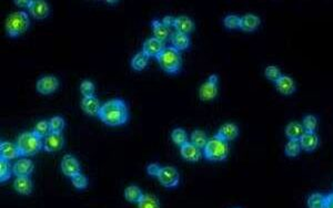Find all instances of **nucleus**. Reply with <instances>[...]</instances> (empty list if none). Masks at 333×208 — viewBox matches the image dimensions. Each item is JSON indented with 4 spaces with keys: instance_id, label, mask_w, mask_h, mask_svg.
Masks as SVG:
<instances>
[{
    "instance_id": "obj_1",
    "label": "nucleus",
    "mask_w": 333,
    "mask_h": 208,
    "mask_svg": "<svg viewBox=\"0 0 333 208\" xmlns=\"http://www.w3.org/2000/svg\"><path fill=\"white\" fill-rule=\"evenodd\" d=\"M98 118L108 126H121L129 121V110L122 99H112L101 105Z\"/></svg>"
},
{
    "instance_id": "obj_2",
    "label": "nucleus",
    "mask_w": 333,
    "mask_h": 208,
    "mask_svg": "<svg viewBox=\"0 0 333 208\" xmlns=\"http://www.w3.org/2000/svg\"><path fill=\"white\" fill-rule=\"evenodd\" d=\"M17 149L19 157L34 156L40 151H44V141L34 131L25 132L18 137Z\"/></svg>"
},
{
    "instance_id": "obj_3",
    "label": "nucleus",
    "mask_w": 333,
    "mask_h": 208,
    "mask_svg": "<svg viewBox=\"0 0 333 208\" xmlns=\"http://www.w3.org/2000/svg\"><path fill=\"white\" fill-rule=\"evenodd\" d=\"M8 37L18 38L26 34L30 27V18L26 11H16L10 13L4 22Z\"/></svg>"
},
{
    "instance_id": "obj_4",
    "label": "nucleus",
    "mask_w": 333,
    "mask_h": 208,
    "mask_svg": "<svg viewBox=\"0 0 333 208\" xmlns=\"http://www.w3.org/2000/svg\"><path fill=\"white\" fill-rule=\"evenodd\" d=\"M157 61L161 70L168 75H177L182 67L180 52L173 47H167L157 58Z\"/></svg>"
},
{
    "instance_id": "obj_5",
    "label": "nucleus",
    "mask_w": 333,
    "mask_h": 208,
    "mask_svg": "<svg viewBox=\"0 0 333 208\" xmlns=\"http://www.w3.org/2000/svg\"><path fill=\"white\" fill-rule=\"evenodd\" d=\"M229 154V146L228 143L223 142L219 138L213 137L209 140L207 145L203 149L204 159L210 162H223L227 160Z\"/></svg>"
},
{
    "instance_id": "obj_6",
    "label": "nucleus",
    "mask_w": 333,
    "mask_h": 208,
    "mask_svg": "<svg viewBox=\"0 0 333 208\" xmlns=\"http://www.w3.org/2000/svg\"><path fill=\"white\" fill-rule=\"evenodd\" d=\"M158 181L163 187L175 188L180 183V174L173 166H163L158 174Z\"/></svg>"
},
{
    "instance_id": "obj_7",
    "label": "nucleus",
    "mask_w": 333,
    "mask_h": 208,
    "mask_svg": "<svg viewBox=\"0 0 333 208\" xmlns=\"http://www.w3.org/2000/svg\"><path fill=\"white\" fill-rule=\"evenodd\" d=\"M219 78L217 75H211L208 80L200 86L199 89V98L202 101H212L218 96L219 87H218Z\"/></svg>"
},
{
    "instance_id": "obj_8",
    "label": "nucleus",
    "mask_w": 333,
    "mask_h": 208,
    "mask_svg": "<svg viewBox=\"0 0 333 208\" xmlns=\"http://www.w3.org/2000/svg\"><path fill=\"white\" fill-rule=\"evenodd\" d=\"M60 168H61V172L63 173V175L70 178L76 176V175L80 174V170H81L79 161L77 160L75 156H72L70 154L63 156V159L60 163Z\"/></svg>"
},
{
    "instance_id": "obj_9",
    "label": "nucleus",
    "mask_w": 333,
    "mask_h": 208,
    "mask_svg": "<svg viewBox=\"0 0 333 208\" xmlns=\"http://www.w3.org/2000/svg\"><path fill=\"white\" fill-rule=\"evenodd\" d=\"M37 91L43 95H49L56 92L59 87V81L54 76H45L37 81Z\"/></svg>"
},
{
    "instance_id": "obj_10",
    "label": "nucleus",
    "mask_w": 333,
    "mask_h": 208,
    "mask_svg": "<svg viewBox=\"0 0 333 208\" xmlns=\"http://www.w3.org/2000/svg\"><path fill=\"white\" fill-rule=\"evenodd\" d=\"M65 145V138L62 133H50L44 140V151L47 153H56L62 150Z\"/></svg>"
},
{
    "instance_id": "obj_11",
    "label": "nucleus",
    "mask_w": 333,
    "mask_h": 208,
    "mask_svg": "<svg viewBox=\"0 0 333 208\" xmlns=\"http://www.w3.org/2000/svg\"><path fill=\"white\" fill-rule=\"evenodd\" d=\"M165 49H166L165 42L157 38H154V37H152V38H149L148 40H145L143 45V52L147 55L148 58L157 59Z\"/></svg>"
},
{
    "instance_id": "obj_12",
    "label": "nucleus",
    "mask_w": 333,
    "mask_h": 208,
    "mask_svg": "<svg viewBox=\"0 0 333 208\" xmlns=\"http://www.w3.org/2000/svg\"><path fill=\"white\" fill-rule=\"evenodd\" d=\"M35 165L33 161L27 159V157H21L12 166V174L16 177H29L34 172Z\"/></svg>"
},
{
    "instance_id": "obj_13",
    "label": "nucleus",
    "mask_w": 333,
    "mask_h": 208,
    "mask_svg": "<svg viewBox=\"0 0 333 208\" xmlns=\"http://www.w3.org/2000/svg\"><path fill=\"white\" fill-rule=\"evenodd\" d=\"M28 9L30 15L37 20H44L50 15V7L45 0H31Z\"/></svg>"
},
{
    "instance_id": "obj_14",
    "label": "nucleus",
    "mask_w": 333,
    "mask_h": 208,
    "mask_svg": "<svg viewBox=\"0 0 333 208\" xmlns=\"http://www.w3.org/2000/svg\"><path fill=\"white\" fill-rule=\"evenodd\" d=\"M180 154L182 159L187 162H191V163H197L203 155L201 149L193 145L191 142L186 143V144L180 146Z\"/></svg>"
},
{
    "instance_id": "obj_15",
    "label": "nucleus",
    "mask_w": 333,
    "mask_h": 208,
    "mask_svg": "<svg viewBox=\"0 0 333 208\" xmlns=\"http://www.w3.org/2000/svg\"><path fill=\"white\" fill-rule=\"evenodd\" d=\"M239 135V127L235 123H225L218 130V133L214 135L216 138H219L223 142H231L236 140Z\"/></svg>"
},
{
    "instance_id": "obj_16",
    "label": "nucleus",
    "mask_w": 333,
    "mask_h": 208,
    "mask_svg": "<svg viewBox=\"0 0 333 208\" xmlns=\"http://www.w3.org/2000/svg\"><path fill=\"white\" fill-rule=\"evenodd\" d=\"M277 91L282 95H292L296 90L295 82L293 79L289 76L282 75L279 80L275 83Z\"/></svg>"
},
{
    "instance_id": "obj_17",
    "label": "nucleus",
    "mask_w": 333,
    "mask_h": 208,
    "mask_svg": "<svg viewBox=\"0 0 333 208\" xmlns=\"http://www.w3.org/2000/svg\"><path fill=\"white\" fill-rule=\"evenodd\" d=\"M173 28L176 29V32L189 36V34H192V32L194 31L195 26H194L193 20L190 19L189 17L179 16L176 18L175 24H173Z\"/></svg>"
},
{
    "instance_id": "obj_18",
    "label": "nucleus",
    "mask_w": 333,
    "mask_h": 208,
    "mask_svg": "<svg viewBox=\"0 0 333 208\" xmlns=\"http://www.w3.org/2000/svg\"><path fill=\"white\" fill-rule=\"evenodd\" d=\"M301 149H302L304 152H308V153H311V152L316 151L319 146V136L317 133H310V132H305L302 137L299 140Z\"/></svg>"
},
{
    "instance_id": "obj_19",
    "label": "nucleus",
    "mask_w": 333,
    "mask_h": 208,
    "mask_svg": "<svg viewBox=\"0 0 333 208\" xmlns=\"http://www.w3.org/2000/svg\"><path fill=\"white\" fill-rule=\"evenodd\" d=\"M261 24V19L253 13H247L241 17V25L240 29L244 32H253L259 28Z\"/></svg>"
},
{
    "instance_id": "obj_20",
    "label": "nucleus",
    "mask_w": 333,
    "mask_h": 208,
    "mask_svg": "<svg viewBox=\"0 0 333 208\" xmlns=\"http://www.w3.org/2000/svg\"><path fill=\"white\" fill-rule=\"evenodd\" d=\"M17 157H19L17 144H13V143L8 141H2L0 143V159L11 161L17 159Z\"/></svg>"
},
{
    "instance_id": "obj_21",
    "label": "nucleus",
    "mask_w": 333,
    "mask_h": 208,
    "mask_svg": "<svg viewBox=\"0 0 333 208\" xmlns=\"http://www.w3.org/2000/svg\"><path fill=\"white\" fill-rule=\"evenodd\" d=\"M13 188L20 195L28 196L33 193L34 184L29 177H17L13 182Z\"/></svg>"
},
{
    "instance_id": "obj_22",
    "label": "nucleus",
    "mask_w": 333,
    "mask_h": 208,
    "mask_svg": "<svg viewBox=\"0 0 333 208\" xmlns=\"http://www.w3.org/2000/svg\"><path fill=\"white\" fill-rule=\"evenodd\" d=\"M81 108L85 111V113L88 115H97L99 114V111L101 109V104H100L99 100L95 96H90V98H84L81 101Z\"/></svg>"
},
{
    "instance_id": "obj_23",
    "label": "nucleus",
    "mask_w": 333,
    "mask_h": 208,
    "mask_svg": "<svg viewBox=\"0 0 333 208\" xmlns=\"http://www.w3.org/2000/svg\"><path fill=\"white\" fill-rule=\"evenodd\" d=\"M171 43L172 47L175 48L177 51L179 52L186 51V50L189 49L190 47V38L188 35L176 32V34H173L171 37Z\"/></svg>"
},
{
    "instance_id": "obj_24",
    "label": "nucleus",
    "mask_w": 333,
    "mask_h": 208,
    "mask_svg": "<svg viewBox=\"0 0 333 208\" xmlns=\"http://www.w3.org/2000/svg\"><path fill=\"white\" fill-rule=\"evenodd\" d=\"M304 133H305L304 127L302 124L299 122H290L288 125L285 126V136L288 137V140L299 141Z\"/></svg>"
},
{
    "instance_id": "obj_25",
    "label": "nucleus",
    "mask_w": 333,
    "mask_h": 208,
    "mask_svg": "<svg viewBox=\"0 0 333 208\" xmlns=\"http://www.w3.org/2000/svg\"><path fill=\"white\" fill-rule=\"evenodd\" d=\"M144 194L136 185H130V186H128L125 189V198L129 203H132V204H139Z\"/></svg>"
},
{
    "instance_id": "obj_26",
    "label": "nucleus",
    "mask_w": 333,
    "mask_h": 208,
    "mask_svg": "<svg viewBox=\"0 0 333 208\" xmlns=\"http://www.w3.org/2000/svg\"><path fill=\"white\" fill-rule=\"evenodd\" d=\"M151 27H152V32H153V37L154 38L159 39L160 41H165L168 39L169 37V29L162 24L161 21L159 20H153L151 22Z\"/></svg>"
},
{
    "instance_id": "obj_27",
    "label": "nucleus",
    "mask_w": 333,
    "mask_h": 208,
    "mask_svg": "<svg viewBox=\"0 0 333 208\" xmlns=\"http://www.w3.org/2000/svg\"><path fill=\"white\" fill-rule=\"evenodd\" d=\"M149 58L143 51L137 53L131 60V67L136 71H143L148 66Z\"/></svg>"
},
{
    "instance_id": "obj_28",
    "label": "nucleus",
    "mask_w": 333,
    "mask_h": 208,
    "mask_svg": "<svg viewBox=\"0 0 333 208\" xmlns=\"http://www.w3.org/2000/svg\"><path fill=\"white\" fill-rule=\"evenodd\" d=\"M208 136L204 131L202 130H194L191 133V143L195 145L199 149H204V146L208 143Z\"/></svg>"
},
{
    "instance_id": "obj_29",
    "label": "nucleus",
    "mask_w": 333,
    "mask_h": 208,
    "mask_svg": "<svg viewBox=\"0 0 333 208\" xmlns=\"http://www.w3.org/2000/svg\"><path fill=\"white\" fill-rule=\"evenodd\" d=\"M325 203L326 195L321 193H312L307 200L308 208H325Z\"/></svg>"
},
{
    "instance_id": "obj_30",
    "label": "nucleus",
    "mask_w": 333,
    "mask_h": 208,
    "mask_svg": "<svg viewBox=\"0 0 333 208\" xmlns=\"http://www.w3.org/2000/svg\"><path fill=\"white\" fill-rule=\"evenodd\" d=\"M301 151V145L299 141H294V140H289L288 143H286L285 146V154L288 157H296L299 156Z\"/></svg>"
},
{
    "instance_id": "obj_31",
    "label": "nucleus",
    "mask_w": 333,
    "mask_h": 208,
    "mask_svg": "<svg viewBox=\"0 0 333 208\" xmlns=\"http://www.w3.org/2000/svg\"><path fill=\"white\" fill-rule=\"evenodd\" d=\"M171 140L178 146H182L186 143H188V135L184 128H175L171 133Z\"/></svg>"
},
{
    "instance_id": "obj_32",
    "label": "nucleus",
    "mask_w": 333,
    "mask_h": 208,
    "mask_svg": "<svg viewBox=\"0 0 333 208\" xmlns=\"http://www.w3.org/2000/svg\"><path fill=\"white\" fill-rule=\"evenodd\" d=\"M138 208H160V203H159L158 198L153 195L147 194L143 197L138 204Z\"/></svg>"
},
{
    "instance_id": "obj_33",
    "label": "nucleus",
    "mask_w": 333,
    "mask_h": 208,
    "mask_svg": "<svg viewBox=\"0 0 333 208\" xmlns=\"http://www.w3.org/2000/svg\"><path fill=\"white\" fill-rule=\"evenodd\" d=\"M302 125L304 127L305 132L317 133V130H318V119H317V117H314V115H312V114L305 115V117L303 118Z\"/></svg>"
},
{
    "instance_id": "obj_34",
    "label": "nucleus",
    "mask_w": 333,
    "mask_h": 208,
    "mask_svg": "<svg viewBox=\"0 0 333 208\" xmlns=\"http://www.w3.org/2000/svg\"><path fill=\"white\" fill-rule=\"evenodd\" d=\"M34 132L37 134L39 137L45 138L47 137L50 133H51V127H50V123L48 121H40L37 124H36V126L34 128Z\"/></svg>"
},
{
    "instance_id": "obj_35",
    "label": "nucleus",
    "mask_w": 333,
    "mask_h": 208,
    "mask_svg": "<svg viewBox=\"0 0 333 208\" xmlns=\"http://www.w3.org/2000/svg\"><path fill=\"white\" fill-rule=\"evenodd\" d=\"M8 162L9 161L0 159V182L1 183L7 182L12 175V169H10Z\"/></svg>"
},
{
    "instance_id": "obj_36",
    "label": "nucleus",
    "mask_w": 333,
    "mask_h": 208,
    "mask_svg": "<svg viewBox=\"0 0 333 208\" xmlns=\"http://www.w3.org/2000/svg\"><path fill=\"white\" fill-rule=\"evenodd\" d=\"M282 76L281 70L277 66H268L266 69H264V77H266L269 81L271 82H277L279 80L280 77Z\"/></svg>"
},
{
    "instance_id": "obj_37",
    "label": "nucleus",
    "mask_w": 333,
    "mask_h": 208,
    "mask_svg": "<svg viewBox=\"0 0 333 208\" xmlns=\"http://www.w3.org/2000/svg\"><path fill=\"white\" fill-rule=\"evenodd\" d=\"M223 25L229 30L240 29L241 25V17L237 15H228L225 19H223Z\"/></svg>"
},
{
    "instance_id": "obj_38",
    "label": "nucleus",
    "mask_w": 333,
    "mask_h": 208,
    "mask_svg": "<svg viewBox=\"0 0 333 208\" xmlns=\"http://www.w3.org/2000/svg\"><path fill=\"white\" fill-rule=\"evenodd\" d=\"M50 127H51V133H62L63 128H65V120L63 118L59 117V115H56V117H52L50 119Z\"/></svg>"
},
{
    "instance_id": "obj_39",
    "label": "nucleus",
    "mask_w": 333,
    "mask_h": 208,
    "mask_svg": "<svg viewBox=\"0 0 333 208\" xmlns=\"http://www.w3.org/2000/svg\"><path fill=\"white\" fill-rule=\"evenodd\" d=\"M95 84L90 80H84L80 84V92L84 98L95 96Z\"/></svg>"
},
{
    "instance_id": "obj_40",
    "label": "nucleus",
    "mask_w": 333,
    "mask_h": 208,
    "mask_svg": "<svg viewBox=\"0 0 333 208\" xmlns=\"http://www.w3.org/2000/svg\"><path fill=\"white\" fill-rule=\"evenodd\" d=\"M71 183L77 189H86L88 187V178L84 174H78L71 178Z\"/></svg>"
},
{
    "instance_id": "obj_41",
    "label": "nucleus",
    "mask_w": 333,
    "mask_h": 208,
    "mask_svg": "<svg viewBox=\"0 0 333 208\" xmlns=\"http://www.w3.org/2000/svg\"><path fill=\"white\" fill-rule=\"evenodd\" d=\"M161 169V166H159L157 163H152V164H149L148 167H147V173L150 176H154L157 177L159 172H160Z\"/></svg>"
},
{
    "instance_id": "obj_42",
    "label": "nucleus",
    "mask_w": 333,
    "mask_h": 208,
    "mask_svg": "<svg viewBox=\"0 0 333 208\" xmlns=\"http://www.w3.org/2000/svg\"><path fill=\"white\" fill-rule=\"evenodd\" d=\"M175 20H176L175 17L166 16V17H163V19H162L161 22L169 29V28H170V27H173V24H175Z\"/></svg>"
},
{
    "instance_id": "obj_43",
    "label": "nucleus",
    "mask_w": 333,
    "mask_h": 208,
    "mask_svg": "<svg viewBox=\"0 0 333 208\" xmlns=\"http://www.w3.org/2000/svg\"><path fill=\"white\" fill-rule=\"evenodd\" d=\"M13 3H15L16 6L19 7V8H29L30 3H31V0H15Z\"/></svg>"
},
{
    "instance_id": "obj_44",
    "label": "nucleus",
    "mask_w": 333,
    "mask_h": 208,
    "mask_svg": "<svg viewBox=\"0 0 333 208\" xmlns=\"http://www.w3.org/2000/svg\"><path fill=\"white\" fill-rule=\"evenodd\" d=\"M325 208H333V193L326 195V203Z\"/></svg>"
},
{
    "instance_id": "obj_45",
    "label": "nucleus",
    "mask_w": 333,
    "mask_h": 208,
    "mask_svg": "<svg viewBox=\"0 0 333 208\" xmlns=\"http://www.w3.org/2000/svg\"><path fill=\"white\" fill-rule=\"evenodd\" d=\"M107 3H117V1H106Z\"/></svg>"
},
{
    "instance_id": "obj_46",
    "label": "nucleus",
    "mask_w": 333,
    "mask_h": 208,
    "mask_svg": "<svg viewBox=\"0 0 333 208\" xmlns=\"http://www.w3.org/2000/svg\"><path fill=\"white\" fill-rule=\"evenodd\" d=\"M237 208H239V207H237Z\"/></svg>"
}]
</instances>
